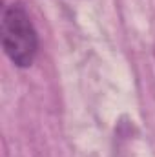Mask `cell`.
Masks as SVG:
<instances>
[{
	"mask_svg": "<svg viewBox=\"0 0 155 157\" xmlns=\"http://www.w3.org/2000/svg\"><path fill=\"white\" fill-rule=\"evenodd\" d=\"M2 48L17 68H29L39 53L37 29L22 4H9L2 11L0 20Z\"/></svg>",
	"mask_w": 155,
	"mask_h": 157,
	"instance_id": "6da1fadb",
	"label": "cell"
}]
</instances>
